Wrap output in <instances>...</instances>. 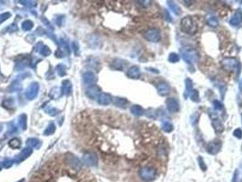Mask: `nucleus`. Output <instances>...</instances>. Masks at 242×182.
Here are the masks:
<instances>
[{
	"mask_svg": "<svg viewBox=\"0 0 242 182\" xmlns=\"http://www.w3.org/2000/svg\"><path fill=\"white\" fill-rule=\"evenodd\" d=\"M183 59L188 64H195L199 61L198 51L190 47H185L180 49Z\"/></svg>",
	"mask_w": 242,
	"mask_h": 182,
	"instance_id": "1",
	"label": "nucleus"
},
{
	"mask_svg": "<svg viewBox=\"0 0 242 182\" xmlns=\"http://www.w3.org/2000/svg\"><path fill=\"white\" fill-rule=\"evenodd\" d=\"M180 26H181V30L188 33V34H194L197 31V24L195 23V21L193 20L192 18L190 17H186L184 18H182L181 22H180Z\"/></svg>",
	"mask_w": 242,
	"mask_h": 182,
	"instance_id": "2",
	"label": "nucleus"
},
{
	"mask_svg": "<svg viewBox=\"0 0 242 182\" xmlns=\"http://www.w3.org/2000/svg\"><path fill=\"white\" fill-rule=\"evenodd\" d=\"M156 169L152 167H143L140 171H139V175L141 177L142 180H152L155 179L156 177Z\"/></svg>",
	"mask_w": 242,
	"mask_h": 182,
	"instance_id": "3",
	"label": "nucleus"
},
{
	"mask_svg": "<svg viewBox=\"0 0 242 182\" xmlns=\"http://www.w3.org/2000/svg\"><path fill=\"white\" fill-rule=\"evenodd\" d=\"M144 38L147 40L153 42V43H157L160 40L161 38V35H160V31L157 28H150L148 30H147L144 33Z\"/></svg>",
	"mask_w": 242,
	"mask_h": 182,
	"instance_id": "4",
	"label": "nucleus"
},
{
	"mask_svg": "<svg viewBox=\"0 0 242 182\" xmlns=\"http://www.w3.org/2000/svg\"><path fill=\"white\" fill-rule=\"evenodd\" d=\"M222 67L226 70L235 71L239 68V62L234 58H228L222 60Z\"/></svg>",
	"mask_w": 242,
	"mask_h": 182,
	"instance_id": "5",
	"label": "nucleus"
},
{
	"mask_svg": "<svg viewBox=\"0 0 242 182\" xmlns=\"http://www.w3.org/2000/svg\"><path fill=\"white\" fill-rule=\"evenodd\" d=\"M166 105H167V108L169 112L171 113H176L179 110V104L177 99H173V98H170V99H167V101H166Z\"/></svg>",
	"mask_w": 242,
	"mask_h": 182,
	"instance_id": "6",
	"label": "nucleus"
},
{
	"mask_svg": "<svg viewBox=\"0 0 242 182\" xmlns=\"http://www.w3.org/2000/svg\"><path fill=\"white\" fill-rule=\"evenodd\" d=\"M157 90L160 96H167L170 92V87L167 82L161 81L157 85Z\"/></svg>",
	"mask_w": 242,
	"mask_h": 182,
	"instance_id": "7",
	"label": "nucleus"
},
{
	"mask_svg": "<svg viewBox=\"0 0 242 182\" xmlns=\"http://www.w3.org/2000/svg\"><path fill=\"white\" fill-rule=\"evenodd\" d=\"M220 148H221V143L219 140H216V141H211L208 143V152L209 154H212V155H215L217 154L220 150Z\"/></svg>",
	"mask_w": 242,
	"mask_h": 182,
	"instance_id": "8",
	"label": "nucleus"
},
{
	"mask_svg": "<svg viewBox=\"0 0 242 182\" xmlns=\"http://www.w3.org/2000/svg\"><path fill=\"white\" fill-rule=\"evenodd\" d=\"M242 22V12L240 10H237L235 12V14L232 16V18L229 20V24L231 26H237L239 25H240Z\"/></svg>",
	"mask_w": 242,
	"mask_h": 182,
	"instance_id": "9",
	"label": "nucleus"
},
{
	"mask_svg": "<svg viewBox=\"0 0 242 182\" xmlns=\"http://www.w3.org/2000/svg\"><path fill=\"white\" fill-rule=\"evenodd\" d=\"M38 86L37 83H33L26 91V96L27 98H29L30 99H32L33 98H35L38 94Z\"/></svg>",
	"mask_w": 242,
	"mask_h": 182,
	"instance_id": "10",
	"label": "nucleus"
},
{
	"mask_svg": "<svg viewBox=\"0 0 242 182\" xmlns=\"http://www.w3.org/2000/svg\"><path fill=\"white\" fill-rule=\"evenodd\" d=\"M127 76L130 79H139L140 77V70L139 68V67L137 66H133L131 67L128 70H127Z\"/></svg>",
	"mask_w": 242,
	"mask_h": 182,
	"instance_id": "11",
	"label": "nucleus"
},
{
	"mask_svg": "<svg viewBox=\"0 0 242 182\" xmlns=\"http://www.w3.org/2000/svg\"><path fill=\"white\" fill-rule=\"evenodd\" d=\"M111 100V96L107 93H100L99 96V103L101 105H108Z\"/></svg>",
	"mask_w": 242,
	"mask_h": 182,
	"instance_id": "12",
	"label": "nucleus"
},
{
	"mask_svg": "<svg viewBox=\"0 0 242 182\" xmlns=\"http://www.w3.org/2000/svg\"><path fill=\"white\" fill-rule=\"evenodd\" d=\"M167 5H168L169 8H170L176 15H178V16L181 15V8H180V6H179L178 4H176V3L173 2V1H167Z\"/></svg>",
	"mask_w": 242,
	"mask_h": 182,
	"instance_id": "13",
	"label": "nucleus"
},
{
	"mask_svg": "<svg viewBox=\"0 0 242 182\" xmlns=\"http://www.w3.org/2000/svg\"><path fill=\"white\" fill-rule=\"evenodd\" d=\"M130 111L131 113L134 115V116H137V117H139L142 116L144 114V108L139 106V105H134L130 107Z\"/></svg>",
	"mask_w": 242,
	"mask_h": 182,
	"instance_id": "14",
	"label": "nucleus"
},
{
	"mask_svg": "<svg viewBox=\"0 0 242 182\" xmlns=\"http://www.w3.org/2000/svg\"><path fill=\"white\" fill-rule=\"evenodd\" d=\"M212 126L215 129V131L217 133H221L222 131L224 130V127H223V124H222L220 120L219 119H212Z\"/></svg>",
	"mask_w": 242,
	"mask_h": 182,
	"instance_id": "15",
	"label": "nucleus"
},
{
	"mask_svg": "<svg viewBox=\"0 0 242 182\" xmlns=\"http://www.w3.org/2000/svg\"><path fill=\"white\" fill-rule=\"evenodd\" d=\"M186 93H185V98H188L190 93L193 91V83H192V80L189 79H187L186 81Z\"/></svg>",
	"mask_w": 242,
	"mask_h": 182,
	"instance_id": "16",
	"label": "nucleus"
},
{
	"mask_svg": "<svg viewBox=\"0 0 242 182\" xmlns=\"http://www.w3.org/2000/svg\"><path fill=\"white\" fill-rule=\"evenodd\" d=\"M85 81L86 83H87V85H94V83L96 82V77L92 72H87L85 75Z\"/></svg>",
	"mask_w": 242,
	"mask_h": 182,
	"instance_id": "17",
	"label": "nucleus"
},
{
	"mask_svg": "<svg viewBox=\"0 0 242 182\" xmlns=\"http://www.w3.org/2000/svg\"><path fill=\"white\" fill-rule=\"evenodd\" d=\"M162 129H163L165 132L169 133V132H171V131L174 129V127H173V125H172L170 122L164 121L162 123Z\"/></svg>",
	"mask_w": 242,
	"mask_h": 182,
	"instance_id": "18",
	"label": "nucleus"
},
{
	"mask_svg": "<svg viewBox=\"0 0 242 182\" xmlns=\"http://www.w3.org/2000/svg\"><path fill=\"white\" fill-rule=\"evenodd\" d=\"M179 59H180V57H179V54H177V53H170L169 55H168V61L170 62V63H177V62H179Z\"/></svg>",
	"mask_w": 242,
	"mask_h": 182,
	"instance_id": "19",
	"label": "nucleus"
},
{
	"mask_svg": "<svg viewBox=\"0 0 242 182\" xmlns=\"http://www.w3.org/2000/svg\"><path fill=\"white\" fill-rule=\"evenodd\" d=\"M190 97V99L194 102H200V94H199V91L196 90V89H193V91L190 93L189 95Z\"/></svg>",
	"mask_w": 242,
	"mask_h": 182,
	"instance_id": "20",
	"label": "nucleus"
},
{
	"mask_svg": "<svg viewBox=\"0 0 242 182\" xmlns=\"http://www.w3.org/2000/svg\"><path fill=\"white\" fill-rule=\"evenodd\" d=\"M208 24L212 27H217L219 26V20L215 17H211L208 19Z\"/></svg>",
	"mask_w": 242,
	"mask_h": 182,
	"instance_id": "21",
	"label": "nucleus"
},
{
	"mask_svg": "<svg viewBox=\"0 0 242 182\" xmlns=\"http://www.w3.org/2000/svg\"><path fill=\"white\" fill-rule=\"evenodd\" d=\"M63 90H64V93L66 94H68L71 90V85L69 84L68 81H67L66 83L64 82V85H63Z\"/></svg>",
	"mask_w": 242,
	"mask_h": 182,
	"instance_id": "22",
	"label": "nucleus"
},
{
	"mask_svg": "<svg viewBox=\"0 0 242 182\" xmlns=\"http://www.w3.org/2000/svg\"><path fill=\"white\" fill-rule=\"evenodd\" d=\"M127 100L125 99H121V98H117L115 100V104L119 107H123L127 104Z\"/></svg>",
	"mask_w": 242,
	"mask_h": 182,
	"instance_id": "23",
	"label": "nucleus"
},
{
	"mask_svg": "<svg viewBox=\"0 0 242 182\" xmlns=\"http://www.w3.org/2000/svg\"><path fill=\"white\" fill-rule=\"evenodd\" d=\"M198 161H199V164H200V168H201L203 171H205V170L207 169V166H206L205 162H204V160H203V159L201 158V156H200V157L198 158Z\"/></svg>",
	"mask_w": 242,
	"mask_h": 182,
	"instance_id": "24",
	"label": "nucleus"
},
{
	"mask_svg": "<svg viewBox=\"0 0 242 182\" xmlns=\"http://www.w3.org/2000/svg\"><path fill=\"white\" fill-rule=\"evenodd\" d=\"M233 135H234V137H236V138L239 139V140L242 139V129H240V128L235 129L234 132H233Z\"/></svg>",
	"mask_w": 242,
	"mask_h": 182,
	"instance_id": "25",
	"label": "nucleus"
},
{
	"mask_svg": "<svg viewBox=\"0 0 242 182\" xmlns=\"http://www.w3.org/2000/svg\"><path fill=\"white\" fill-rule=\"evenodd\" d=\"M32 26H33V24H32L31 21L27 20L23 23V28H24L25 30H29V29L32 27Z\"/></svg>",
	"mask_w": 242,
	"mask_h": 182,
	"instance_id": "26",
	"label": "nucleus"
},
{
	"mask_svg": "<svg viewBox=\"0 0 242 182\" xmlns=\"http://www.w3.org/2000/svg\"><path fill=\"white\" fill-rule=\"evenodd\" d=\"M213 106H214V107H215L216 109H218V110H220V109H222V107H223L222 103L220 101H219V100H214V101H213Z\"/></svg>",
	"mask_w": 242,
	"mask_h": 182,
	"instance_id": "27",
	"label": "nucleus"
},
{
	"mask_svg": "<svg viewBox=\"0 0 242 182\" xmlns=\"http://www.w3.org/2000/svg\"><path fill=\"white\" fill-rule=\"evenodd\" d=\"M9 17H10V14H8V13L2 14V15L0 16V23H2L3 21H5L6 19H7V18H9Z\"/></svg>",
	"mask_w": 242,
	"mask_h": 182,
	"instance_id": "28",
	"label": "nucleus"
},
{
	"mask_svg": "<svg viewBox=\"0 0 242 182\" xmlns=\"http://www.w3.org/2000/svg\"><path fill=\"white\" fill-rule=\"evenodd\" d=\"M41 53L44 54V56H47V55L50 53V50L47 48V47H44L42 48V50H41Z\"/></svg>",
	"mask_w": 242,
	"mask_h": 182,
	"instance_id": "29",
	"label": "nucleus"
},
{
	"mask_svg": "<svg viewBox=\"0 0 242 182\" xmlns=\"http://www.w3.org/2000/svg\"><path fill=\"white\" fill-rule=\"evenodd\" d=\"M238 177H239V172H238V170H236L235 173H234V176H233L232 182H238Z\"/></svg>",
	"mask_w": 242,
	"mask_h": 182,
	"instance_id": "30",
	"label": "nucleus"
},
{
	"mask_svg": "<svg viewBox=\"0 0 242 182\" xmlns=\"http://www.w3.org/2000/svg\"><path fill=\"white\" fill-rule=\"evenodd\" d=\"M166 18H167V21H169V22H171V21H172V19H171V17H170V15L168 14V12H167V11H166Z\"/></svg>",
	"mask_w": 242,
	"mask_h": 182,
	"instance_id": "31",
	"label": "nucleus"
},
{
	"mask_svg": "<svg viewBox=\"0 0 242 182\" xmlns=\"http://www.w3.org/2000/svg\"><path fill=\"white\" fill-rule=\"evenodd\" d=\"M240 88L242 90V79L240 81Z\"/></svg>",
	"mask_w": 242,
	"mask_h": 182,
	"instance_id": "32",
	"label": "nucleus"
},
{
	"mask_svg": "<svg viewBox=\"0 0 242 182\" xmlns=\"http://www.w3.org/2000/svg\"></svg>",
	"mask_w": 242,
	"mask_h": 182,
	"instance_id": "33",
	"label": "nucleus"
},
{
	"mask_svg": "<svg viewBox=\"0 0 242 182\" xmlns=\"http://www.w3.org/2000/svg\"><path fill=\"white\" fill-rule=\"evenodd\" d=\"M241 118H242V117H241Z\"/></svg>",
	"mask_w": 242,
	"mask_h": 182,
	"instance_id": "34",
	"label": "nucleus"
}]
</instances>
